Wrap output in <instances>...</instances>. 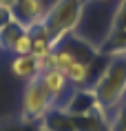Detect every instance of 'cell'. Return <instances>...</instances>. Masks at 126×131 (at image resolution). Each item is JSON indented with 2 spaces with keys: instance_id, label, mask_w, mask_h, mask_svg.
<instances>
[{
  "instance_id": "16",
  "label": "cell",
  "mask_w": 126,
  "mask_h": 131,
  "mask_svg": "<svg viewBox=\"0 0 126 131\" xmlns=\"http://www.w3.org/2000/svg\"><path fill=\"white\" fill-rule=\"evenodd\" d=\"M91 2H97V5H106V2H111V0H91Z\"/></svg>"
},
{
  "instance_id": "1",
  "label": "cell",
  "mask_w": 126,
  "mask_h": 131,
  "mask_svg": "<svg viewBox=\"0 0 126 131\" xmlns=\"http://www.w3.org/2000/svg\"><path fill=\"white\" fill-rule=\"evenodd\" d=\"M91 89L95 91L100 104L106 113H111L126 96V58H108L102 71L93 80Z\"/></svg>"
},
{
  "instance_id": "17",
  "label": "cell",
  "mask_w": 126,
  "mask_h": 131,
  "mask_svg": "<svg viewBox=\"0 0 126 131\" xmlns=\"http://www.w3.org/2000/svg\"><path fill=\"white\" fill-rule=\"evenodd\" d=\"M113 131H124V129H113Z\"/></svg>"
},
{
  "instance_id": "3",
  "label": "cell",
  "mask_w": 126,
  "mask_h": 131,
  "mask_svg": "<svg viewBox=\"0 0 126 131\" xmlns=\"http://www.w3.org/2000/svg\"><path fill=\"white\" fill-rule=\"evenodd\" d=\"M55 107L53 98L49 96V91L44 89V84L40 82V78L29 80L22 91V104H20V122L29 124V127H38L40 120L51 109Z\"/></svg>"
},
{
  "instance_id": "18",
  "label": "cell",
  "mask_w": 126,
  "mask_h": 131,
  "mask_svg": "<svg viewBox=\"0 0 126 131\" xmlns=\"http://www.w3.org/2000/svg\"><path fill=\"white\" fill-rule=\"evenodd\" d=\"M124 100H126V96H124Z\"/></svg>"
},
{
  "instance_id": "8",
  "label": "cell",
  "mask_w": 126,
  "mask_h": 131,
  "mask_svg": "<svg viewBox=\"0 0 126 131\" xmlns=\"http://www.w3.org/2000/svg\"><path fill=\"white\" fill-rule=\"evenodd\" d=\"M75 131H113L111 116L106 111L86 113V116H71Z\"/></svg>"
},
{
  "instance_id": "14",
  "label": "cell",
  "mask_w": 126,
  "mask_h": 131,
  "mask_svg": "<svg viewBox=\"0 0 126 131\" xmlns=\"http://www.w3.org/2000/svg\"><path fill=\"white\" fill-rule=\"evenodd\" d=\"M11 53H16V56H27V53H31V34H29V31H24V34L16 40Z\"/></svg>"
},
{
  "instance_id": "19",
  "label": "cell",
  "mask_w": 126,
  "mask_h": 131,
  "mask_svg": "<svg viewBox=\"0 0 126 131\" xmlns=\"http://www.w3.org/2000/svg\"><path fill=\"white\" fill-rule=\"evenodd\" d=\"M124 58H126V56H124Z\"/></svg>"
},
{
  "instance_id": "13",
  "label": "cell",
  "mask_w": 126,
  "mask_h": 131,
  "mask_svg": "<svg viewBox=\"0 0 126 131\" xmlns=\"http://www.w3.org/2000/svg\"><path fill=\"white\" fill-rule=\"evenodd\" d=\"M108 116H111L113 129H124L126 131V100H122V102H119Z\"/></svg>"
},
{
  "instance_id": "4",
  "label": "cell",
  "mask_w": 126,
  "mask_h": 131,
  "mask_svg": "<svg viewBox=\"0 0 126 131\" xmlns=\"http://www.w3.org/2000/svg\"><path fill=\"white\" fill-rule=\"evenodd\" d=\"M60 109H64L71 116H86V113L104 111L91 87H71V91L60 102Z\"/></svg>"
},
{
  "instance_id": "10",
  "label": "cell",
  "mask_w": 126,
  "mask_h": 131,
  "mask_svg": "<svg viewBox=\"0 0 126 131\" xmlns=\"http://www.w3.org/2000/svg\"><path fill=\"white\" fill-rule=\"evenodd\" d=\"M35 129L38 131H75L73 129L71 113H66V111L60 109V107H53V109L40 120V124H38Z\"/></svg>"
},
{
  "instance_id": "15",
  "label": "cell",
  "mask_w": 126,
  "mask_h": 131,
  "mask_svg": "<svg viewBox=\"0 0 126 131\" xmlns=\"http://www.w3.org/2000/svg\"><path fill=\"white\" fill-rule=\"evenodd\" d=\"M16 2H18V0H0V7H5V9H9V11H11Z\"/></svg>"
},
{
  "instance_id": "6",
  "label": "cell",
  "mask_w": 126,
  "mask_h": 131,
  "mask_svg": "<svg viewBox=\"0 0 126 131\" xmlns=\"http://www.w3.org/2000/svg\"><path fill=\"white\" fill-rule=\"evenodd\" d=\"M38 78H40V82L44 84V89L49 91V96L53 98L55 107H60V102L64 100V96L71 91V84H69V80H66V76H64L62 71H58V69H44Z\"/></svg>"
},
{
  "instance_id": "7",
  "label": "cell",
  "mask_w": 126,
  "mask_h": 131,
  "mask_svg": "<svg viewBox=\"0 0 126 131\" xmlns=\"http://www.w3.org/2000/svg\"><path fill=\"white\" fill-rule=\"evenodd\" d=\"M29 34H31V53H33L35 58L42 60V58H47V56H51L55 51L58 40L53 38V34H51L44 25H38V27L29 29Z\"/></svg>"
},
{
  "instance_id": "9",
  "label": "cell",
  "mask_w": 126,
  "mask_h": 131,
  "mask_svg": "<svg viewBox=\"0 0 126 131\" xmlns=\"http://www.w3.org/2000/svg\"><path fill=\"white\" fill-rule=\"evenodd\" d=\"M11 71H13L20 80L29 82V80H35V78L42 73V62H40V58H35L33 53L16 56L13 62H11Z\"/></svg>"
},
{
  "instance_id": "11",
  "label": "cell",
  "mask_w": 126,
  "mask_h": 131,
  "mask_svg": "<svg viewBox=\"0 0 126 131\" xmlns=\"http://www.w3.org/2000/svg\"><path fill=\"white\" fill-rule=\"evenodd\" d=\"M24 31H29V29H24L13 16H9L5 22H0V51H11L13 45H16V40H18Z\"/></svg>"
},
{
  "instance_id": "5",
  "label": "cell",
  "mask_w": 126,
  "mask_h": 131,
  "mask_svg": "<svg viewBox=\"0 0 126 131\" xmlns=\"http://www.w3.org/2000/svg\"><path fill=\"white\" fill-rule=\"evenodd\" d=\"M44 11H47V7H44L42 0H18L13 5V9H11V16L24 29H33L42 22Z\"/></svg>"
},
{
  "instance_id": "12",
  "label": "cell",
  "mask_w": 126,
  "mask_h": 131,
  "mask_svg": "<svg viewBox=\"0 0 126 131\" xmlns=\"http://www.w3.org/2000/svg\"><path fill=\"white\" fill-rule=\"evenodd\" d=\"M108 29H126V0H117L111 11V27Z\"/></svg>"
},
{
  "instance_id": "2",
  "label": "cell",
  "mask_w": 126,
  "mask_h": 131,
  "mask_svg": "<svg viewBox=\"0 0 126 131\" xmlns=\"http://www.w3.org/2000/svg\"><path fill=\"white\" fill-rule=\"evenodd\" d=\"M89 5H91V0H53L47 7L40 25L49 29L60 45V40H64L66 36L75 34L80 29Z\"/></svg>"
}]
</instances>
